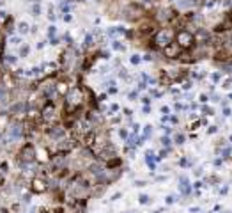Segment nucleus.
<instances>
[{"label": "nucleus", "instance_id": "1", "mask_svg": "<svg viewBox=\"0 0 232 213\" xmlns=\"http://www.w3.org/2000/svg\"><path fill=\"white\" fill-rule=\"evenodd\" d=\"M176 44H177L181 50H188V48L195 46V37H193V34H192L190 30L183 28V30H179V32L176 34Z\"/></svg>", "mask_w": 232, "mask_h": 213}, {"label": "nucleus", "instance_id": "2", "mask_svg": "<svg viewBox=\"0 0 232 213\" xmlns=\"http://www.w3.org/2000/svg\"><path fill=\"white\" fill-rule=\"evenodd\" d=\"M174 37H176V34H174L172 28H161V30L156 32V36H154V43H156V46L165 48L167 44L174 43Z\"/></svg>", "mask_w": 232, "mask_h": 213}, {"label": "nucleus", "instance_id": "3", "mask_svg": "<svg viewBox=\"0 0 232 213\" xmlns=\"http://www.w3.org/2000/svg\"><path fill=\"white\" fill-rule=\"evenodd\" d=\"M82 100H83V92H82V89L80 87H73L71 91H69V94H67V108L69 110H73V108H76L80 103H82Z\"/></svg>", "mask_w": 232, "mask_h": 213}, {"label": "nucleus", "instance_id": "4", "mask_svg": "<svg viewBox=\"0 0 232 213\" xmlns=\"http://www.w3.org/2000/svg\"><path fill=\"white\" fill-rule=\"evenodd\" d=\"M124 14H126L128 20H138V18H142L144 9H142L140 5H137V4H129V5L124 9Z\"/></svg>", "mask_w": 232, "mask_h": 213}, {"label": "nucleus", "instance_id": "5", "mask_svg": "<svg viewBox=\"0 0 232 213\" xmlns=\"http://www.w3.org/2000/svg\"><path fill=\"white\" fill-rule=\"evenodd\" d=\"M158 21H165V23H168V21H172V20H176L177 18V14H176V11L172 9V7H165V9H160L158 11Z\"/></svg>", "mask_w": 232, "mask_h": 213}, {"label": "nucleus", "instance_id": "6", "mask_svg": "<svg viewBox=\"0 0 232 213\" xmlns=\"http://www.w3.org/2000/svg\"><path fill=\"white\" fill-rule=\"evenodd\" d=\"M163 53H165V57H168V59H179V57H181V48H179L176 43H170V44H167V46L163 48Z\"/></svg>", "mask_w": 232, "mask_h": 213}, {"label": "nucleus", "instance_id": "7", "mask_svg": "<svg viewBox=\"0 0 232 213\" xmlns=\"http://www.w3.org/2000/svg\"><path fill=\"white\" fill-rule=\"evenodd\" d=\"M55 105L53 103H44V107L41 108V117L44 121H53L55 119Z\"/></svg>", "mask_w": 232, "mask_h": 213}, {"label": "nucleus", "instance_id": "8", "mask_svg": "<svg viewBox=\"0 0 232 213\" xmlns=\"http://www.w3.org/2000/svg\"><path fill=\"white\" fill-rule=\"evenodd\" d=\"M179 188H181V192H183L184 196H188V194L192 192V187H190V181H188L186 176H181V178H179Z\"/></svg>", "mask_w": 232, "mask_h": 213}, {"label": "nucleus", "instance_id": "9", "mask_svg": "<svg viewBox=\"0 0 232 213\" xmlns=\"http://www.w3.org/2000/svg\"><path fill=\"white\" fill-rule=\"evenodd\" d=\"M32 190H34V192H44V190H46V181L41 180V178H35V180L32 181Z\"/></svg>", "mask_w": 232, "mask_h": 213}, {"label": "nucleus", "instance_id": "10", "mask_svg": "<svg viewBox=\"0 0 232 213\" xmlns=\"http://www.w3.org/2000/svg\"><path fill=\"white\" fill-rule=\"evenodd\" d=\"M232 27V23L229 21V20H225V21H222V23H218L216 27H215V30L216 32H225V30H229Z\"/></svg>", "mask_w": 232, "mask_h": 213}, {"label": "nucleus", "instance_id": "11", "mask_svg": "<svg viewBox=\"0 0 232 213\" xmlns=\"http://www.w3.org/2000/svg\"><path fill=\"white\" fill-rule=\"evenodd\" d=\"M227 57H229V53H227L225 50H218V52L215 53V60H216V62H220V60H222V62H225V60H227Z\"/></svg>", "mask_w": 232, "mask_h": 213}, {"label": "nucleus", "instance_id": "12", "mask_svg": "<svg viewBox=\"0 0 232 213\" xmlns=\"http://www.w3.org/2000/svg\"><path fill=\"white\" fill-rule=\"evenodd\" d=\"M18 30H20V34H27V32L30 30V27H28V23H20V25H18Z\"/></svg>", "mask_w": 232, "mask_h": 213}, {"label": "nucleus", "instance_id": "13", "mask_svg": "<svg viewBox=\"0 0 232 213\" xmlns=\"http://www.w3.org/2000/svg\"><path fill=\"white\" fill-rule=\"evenodd\" d=\"M145 160H147V165H149L151 169H154V156H152L151 151H147V158H145Z\"/></svg>", "mask_w": 232, "mask_h": 213}, {"label": "nucleus", "instance_id": "14", "mask_svg": "<svg viewBox=\"0 0 232 213\" xmlns=\"http://www.w3.org/2000/svg\"><path fill=\"white\" fill-rule=\"evenodd\" d=\"M176 142H177V144H183V142H184V135H183V133H177V135H176Z\"/></svg>", "mask_w": 232, "mask_h": 213}, {"label": "nucleus", "instance_id": "15", "mask_svg": "<svg viewBox=\"0 0 232 213\" xmlns=\"http://www.w3.org/2000/svg\"><path fill=\"white\" fill-rule=\"evenodd\" d=\"M138 199H140V203H142V204H147V203H149V196H145V194H142Z\"/></svg>", "mask_w": 232, "mask_h": 213}, {"label": "nucleus", "instance_id": "16", "mask_svg": "<svg viewBox=\"0 0 232 213\" xmlns=\"http://www.w3.org/2000/svg\"><path fill=\"white\" fill-rule=\"evenodd\" d=\"M229 155H231V148H225L222 151V158H229Z\"/></svg>", "mask_w": 232, "mask_h": 213}, {"label": "nucleus", "instance_id": "17", "mask_svg": "<svg viewBox=\"0 0 232 213\" xmlns=\"http://www.w3.org/2000/svg\"><path fill=\"white\" fill-rule=\"evenodd\" d=\"M202 112H204L206 116H211V114H213V108H211V107H204V108H202Z\"/></svg>", "mask_w": 232, "mask_h": 213}, {"label": "nucleus", "instance_id": "18", "mask_svg": "<svg viewBox=\"0 0 232 213\" xmlns=\"http://www.w3.org/2000/svg\"><path fill=\"white\" fill-rule=\"evenodd\" d=\"M20 43H21V39H20V37H11V44H16V46H18Z\"/></svg>", "mask_w": 232, "mask_h": 213}, {"label": "nucleus", "instance_id": "19", "mask_svg": "<svg viewBox=\"0 0 232 213\" xmlns=\"http://www.w3.org/2000/svg\"><path fill=\"white\" fill-rule=\"evenodd\" d=\"M90 44H92V36L89 34V36L85 37V46H90Z\"/></svg>", "mask_w": 232, "mask_h": 213}, {"label": "nucleus", "instance_id": "20", "mask_svg": "<svg viewBox=\"0 0 232 213\" xmlns=\"http://www.w3.org/2000/svg\"><path fill=\"white\" fill-rule=\"evenodd\" d=\"M5 60H7L9 64H14V62H16V57H14V55H7V59H5Z\"/></svg>", "mask_w": 232, "mask_h": 213}, {"label": "nucleus", "instance_id": "21", "mask_svg": "<svg viewBox=\"0 0 232 213\" xmlns=\"http://www.w3.org/2000/svg\"><path fill=\"white\" fill-rule=\"evenodd\" d=\"M119 135H121L122 139H128V132H126L124 128H121V130H119Z\"/></svg>", "mask_w": 232, "mask_h": 213}, {"label": "nucleus", "instance_id": "22", "mask_svg": "<svg viewBox=\"0 0 232 213\" xmlns=\"http://www.w3.org/2000/svg\"><path fill=\"white\" fill-rule=\"evenodd\" d=\"M161 144L168 148V146H170V139H168V137H163V139H161Z\"/></svg>", "mask_w": 232, "mask_h": 213}, {"label": "nucleus", "instance_id": "23", "mask_svg": "<svg viewBox=\"0 0 232 213\" xmlns=\"http://www.w3.org/2000/svg\"><path fill=\"white\" fill-rule=\"evenodd\" d=\"M131 62H133V64H138V62H140V57H138V55H133V57H131Z\"/></svg>", "mask_w": 232, "mask_h": 213}, {"label": "nucleus", "instance_id": "24", "mask_svg": "<svg viewBox=\"0 0 232 213\" xmlns=\"http://www.w3.org/2000/svg\"><path fill=\"white\" fill-rule=\"evenodd\" d=\"M151 135V126H145V132H144V139Z\"/></svg>", "mask_w": 232, "mask_h": 213}, {"label": "nucleus", "instance_id": "25", "mask_svg": "<svg viewBox=\"0 0 232 213\" xmlns=\"http://www.w3.org/2000/svg\"><path fill=\"white\" fill-rule=\"evenodd\" d=\"M113 48H115V50H124V46H121V44H119V41H115V43H113Z\"/></svg>", "mask_w": 232, "mask_h": 213}, {"label": "nucleus", "instance_id": "26", "mask_svg": "<svg viewBox=\"0 0 232 213\" xmlns=\"http://www.w3.org/2000/svg\"><path fill=\"white\" fill-rule=\"evenodd\" d=\"M27 52H28V46H23V48H21V52H20V53H21V57H25V55H27Z\"/></svg>", "mask_w": 232, "mask_h": 213}, {"label": "nucleus", "instance_id": "27", "mask_svg": "<svg viewBox=\"0 0 232 213\" xmlns=\"http://www.w3.org/2000/svg\"><path fill=\"white\" fill-rule=\"evenodd\" d=\"M53 34H55V27H53V25H51V27H50V30H48V36H50V37H51V36H53Z\"/></svg>", "mask_w": 232, "mask_h": 213}, {"label": "nucleus", "instance_id": "28", "mask_svg": "<svg viewBox=\"0 0 232 213\" xmlns=\"http://www.w3.org/2000/svg\"><path fill=\"white\" fill-rule=\"evenodd\" d=\"M174 201H176V197H174V196H168V197H167V203H168V204H172Z\"/></svg>", "mask_w": 232, "mask_h": 213}, {"label": "nucleus", "instance_id": "29", "mask_svg": "<svg viewBox=\"0 0 232 213\" xmlns=\"http://www.w3.org/2000/svg\"><path fill=\"white\" fill-rule=\"evenodd\" d=\"M216 130H218V128H216V126H211V128H209V130H207V133H216Z\"/></svg>", "mask_w": 232, "mask_h": 213}, {"label": "nucleus", "instance_id": "30", "mask_svg": "<svg viewBox=\"0 0 232 213\" xmlns=\"http://www.w3.org/2000/svg\"><path fill=\"white\" fill-rule=\"evenodd\" d=\"M213 80H215V82H218V80H220V75H218V73H215V75H213Z\"/></svg>", "mask_w": 232, "mask_h": 213}, {"label": "nucleus", "instance_id": "31", "mask_svg": "<svg viewBox=\"0 0 232 213\" xmlns=\"http://www.w3.org/2000/svg\"><path fill=\"white\" fill-rule=\"evenodd\" d=\"M115 110H119V107H117V105H112V107H110V112H115Z\"/></svg>", "mask_w": 232, "mask_h": 213}, {"label": "nucleus", "instance_id": "32", "mask_svg": "<svg viewBox=\"0 0 232 213\" xmlns=\"http://www.w3.org/2000/svg\"><path fill=\"white\" fill-rule=\"evenodd\" d=\"M223 116H231V110H229V108H227V107H225V108H223Z\"/></svg>", "mask_w": 232, "mask_h": 213}, {"label": "nucleus", "instance_id": "33", "mask_svg": "<svg viewBox=\"0 0 232 213\" xmlns=\"http://www.w3.org/2000/svg\"><path fill=\"white\" fill-rule=\"evenodd\" d=\"M227 43H229V44L232 46V34H231V37H229V41H227Z\"/></svg>", "mask_w": 232, "mask_h": 213}, {"label": "nucleus", "instance_id": "34", "mask_svg": "<svg viewBox=\"0 0 232 213\" xmlns=\"http://www.w3.org/2000/svg\"><path fill=\"white\" fill-rule=\"evenodd\" d=\"M231 142H232V137H231Z\"/></svg>", "mask_w": 232, "mask_h": 213}]
</instances>
